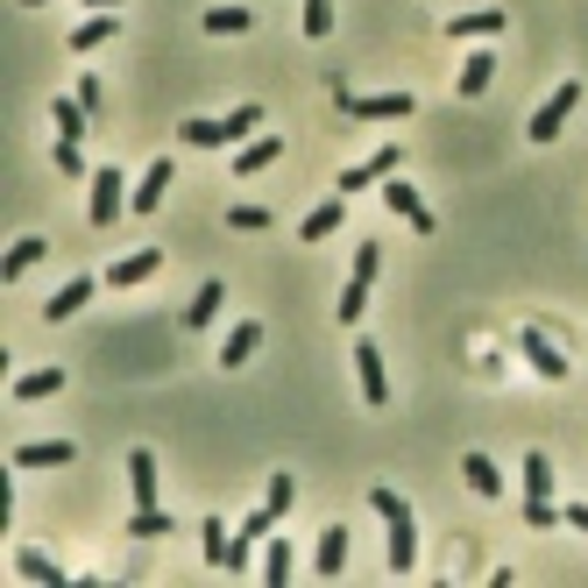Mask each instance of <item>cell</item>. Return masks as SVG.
<instances>
[{
	"mask_svg": "<svg viewBox=\"0 0 588 588\" xmlns=\"http://www.w3.org/2000/svg\"><path fill=\"white\" fill-rule=\"evenodd\" d=\"M369 510L383 518V561H390V575H412V567H418V524H412V504H404L390 482H376V489H369Z\"/></svg>",
	"mask_w": 588,
	"mask_h": 588,
	"instance_id": "obj_1",
	"label": "cell"
},
{
	"mask_svg": "<svg viewBox=\"0 0 588 588\" xmlns=\"http://www.w3.org/2000/svg\"><path fill=\"white\" fill-rule=\"evenodd\" d=\"M376 269H383V249H376V241H361L355 249V269H348V284H341V326H355L361 312H369V291H376Z\"/></svg>",
	"mask_w": 588,
	"mask_h": 588,
	"instance_id": "obj_2",
	"label": "cell"
},
{
	"mask_svg": "<svg viewBox=\"0 0 588 588\" xmlns=\"http://www.w3.org/2000/svg\"><path fill=\"white\" fill-rule=\"evenodd\" d=\"M85 185H93V206H85V214H93V228H114V220H120V214H128V206H135L128 177H120L114 163H100V171L85 177Z\"/></svg>",
	"mask_w": 588,
	"mask_h": 588,
	"instance_id": "obj_3",
	"label": "cell"
},
{
	"mask_svg": "<svg viewBox=\"0 0 588 588\" xmlns=\"http://www.w3.org/2000/svg\"><path fill=\"white\" fill-rule=\"evenodd\" d=\"M334 107L348 120H404L412 114V93H348V85L334 79Z\"/></svg>",
	"mask_w": 588,
	"mask_h": 588,
	"instance_id": "obj_4",
	"label": "cell"
},
{
	"mask_svg": "<svg viewBox=\"0 0 588 588\" xmlns=\"http://www.w3.org/2000/svg\"><path fill=\"white\" fill-rule=\"evenodd\" d=\"M575 107H581V79H561V85H553V100L532 114V128H524V135H532V142H561V128H567V114H575Z\"/></svg>",
	"mask_w": 588,
	"mask_h": 588,
	"instance_id": "obj_5",
	"label": "cell"
},
{
	"mask_svg": "<svg viewBox=\"0 0 588 588\" xmlns=\"http://www.w3.org/2000/svg\"><path fill=\"white\" fill-rule=\"evenodd\" d=\"M397 157H404L397 142H376V149H369V157H361V163H348V171L334 177V192H361V185H383V177L397 171Z\"/></svg>",
	"mask_w": 588,
	"mask_h": 588,
	"instance_id": "obj_6",
	"label": "cell"
},
{
	"mask_svg": "<svg viewBox=\"0 0 588 588\" xmlns=\"http://www.w3.org/2000/svg\"><path fill=\"white\" fill-rule=\"evenodd\" d=\"M383 206H390V214H397V220H404V228H412V234H433V206H426V199H418V192H412V185H404V177H397V171H390V177H383Z\"/></svg>",
	"mask_w": 588,
	"mask_h": 588,
	"instance_id": "obj_7",
	"label": "cell"
},
{
	"mask_svg": "<svg viewBox=\"0 0 588 588\" xmlns=\"http://www.w3.org/2000/svg\"><path fill=\"white\" fill-rule=\"evenodd\" d=\"M510 28L504 8H475V14H447V43H496Z\"/></svg>",
	"mask_w": 588,
	"mask_h": 588,
	"instance_id": "obj_8",
	"label": "cell"
},
{
	"mask_svg": "<svg viewBox=\"0 0 588 588\" xmlns=\"http://www.w3.org/2000/svg\"><path fill=\"white\" fill-rule=\"evenodd\" d=\"M518 348H524V361H532V369L546 376V383H567V355L553 348V334H546V326H524V334H518Z\"/></svg>",
	"mask_w": 588,
	"mask_h": 588,
	"instance_id": "obj_9",
	"label": "cell"
},
{
	"mask_svg": "<svg viewBox=\"0 0 588 588\" xmlns=\"http://www.w3.org/2000/svg\"><path fill=\"white\" fill-rule=\"evenodd\" d=\"M128 496H135V510H163V482H157V454L149 447L128 454Z\"/></svg>",
	"mask_w": 588,
	"mask_h": 588,
	"instance_id": "obj_10",
	"label": "cell"
},
{
	"mask_svg": "<svg viewBox=\"0 0 588 588\" xmlns=\"http://www.w3.org/2000/svg\"><path fill=\"white\" fill-rule=\"evenodd\" d=\"M348 228V192H334V199H320L305 220H298V241H334Z\"/></svg>",
	"mask_w": 588,
	"mask_h": 588,
	"instance_id": "obj_11",
	"label": "cell"
},
{
	"mask_svg": "<svg viewBox=\"0 0 588 588\" xmlns=\"http://www.w3.org/2000/svg\"><path fill=\"white\" fill-rule=\"evenodd\" d=\"M65 461H71V440H22L8 454V469L28 475V469H65Z\"/></svg>",
	"mask_w": 588,
	"mask_h": 588,
	"instance_id": "obj_12",
	"label": "cell"
},
{
	"mask_svg": "<svg viewBox=\"0 0 588 588\" xmlns=\"http://www.w3.org/2000/svg\"><path fill=\"white\" fill-rule=\"evenodd\" d=\"M355 376H361V397L390 404V376H383V348L376 341H355Z\"/></svg>",
	"mask_w": 588,
	"mask_h": 588,
	"instance_id": "obj_13",
	"label": "cell"
},
{
	"mask_svg": "<svg viewBox=\"0 0 588 588\" xmlns=\"http://www.w3.org/2000/svg\"><path fill=\"white\" fill-rule=\"evenodd\" d=\"M93 291H100V277H71L65 284V291H50V298H43V320H71V312H85V305H93Z\"/></svg>",
	"mask_w": 588,
	"mask_h": 588,
	"instance_id": "obj_14",
	"label": "cell"
},
{
	"mask_svg": "<svg viewBox=\"0 0 588 588\" xmlns=\"http://www.w3.org/2000/svg\"><path fill=\"white\" fill-rule=\"evenodd\" d=\"M163 269V249H135V255H120V263L107 269V284L114 291H135V284H149Z\"/></svg>",
	"mask_w": 588,
	"mask_h": 588,
	"instance_id": "obj_15",
	"label": "cell"
},
{
	"mask_svg": "<svg viewBox=\"0 0 588 588\" xmlns=\"http://www.w3.org/2000/svg\"><path fill=\"white\" fill-rule=\"evenodd\" d=\"M277 157H284V135H255V142L234 149V177H263Z\"/></svg>",
	"mask_w": 588,
	"mask_h": 588,
	"instance_id": "obj_16",
	"label": "cell"
},
{
	"mask_svg": "<svg viewBox=\"0 0 588 588\" xmlns=\"http://www.w3.org/2000/svg\"><path fill=\"white\" fill-rule=\"evenodd\" d=\"M341 567H348V524H326V532H320V553H312V575L334 581Z\"/></svg>",
	"mask_w": 588,
	"mask_h": 588,
	"instance_id": "obj_17",
	"label": "cell"
},
{
	"mask_svg": "<svg viewBox=\"0 0 588 588\" xmlns=\"http://www.w3.org/2000/svg\"><path fill=\"white\" fill-rule=\"evenodd\" d=\"M171 157H157V163H149V171H142V185H135V206H128V214H157V206H163V192H171Z\"/></svg>",
	"mask_w": 588,
	"mask_h": 588,
	"instance_id": "obj_18",
	"label": "cell"
},
{
	"mask_svg": "<svg viewBox=\"0 0 588 588\" xmlns=\"http://www.w3.org/2000/svg\"><path fill=\"white\" fill-rule=\"evenodd\" d=\"M14 575H22V581H43V588H71V575L50 561V553H36V546H22V553H14Z\"/></svg>",
	"mask_w": 588,
	"mask_h": 588,
	"instance_id": "obj_19",
	"label": "cell"
},
{
	"mask_svg": "<svg viewBox=\"0 0 588 588\" xmlns=\"http://www.w3.org/2000/svg\"><path fill=\"white\" fill-rule=\"evenodd\" d=\"M43 255H50V241H43V234H22V241H14L8 255H0V284H14V277H22V269H36Z\"/></svg>",
	"mask_w": 588,
	"mask_h": 588,
	"instance_id": "obj_20",
	"label": "cell"
},
{
	"mask_svg": "<svg viewBox=\"0 0 588 588\" xmlns=\"http://www.w3.org/2000/svg\"><path fill=\"white\" fill-rule=\"evenodd\" d=\"M255 348H263V320H241L228 341H220V369H241V361H249Z\"/></svg>",
	"mask_w": 588,
	"mask_h": 588,
	"instance_id": "obj_21",
	"label": "cell"
},
{
	"mask_svg": "<svg viewBox=\"0 0 588 588\" xmlns=\"http://www.w3.org/2000/svg\"><path fill=\"white\" fill-rule=\"evenodd\" d=\"M489 79H496V57L489 50H482V43H475V50H469V65H461V100H482V93H489Z\"/></svg>",
	"mask_w": 588,
	"mask_h": 588,
	"instance_id": "obj_22",
	"label": "cell"
},
{
	"mask_svg": "<svg viewBox=\"0 0 588 588\" xmlns=\"http://www.w3.org/2000/svg\"><path fill=\"white\" fill-rule=\"evenodd\" d=\"M65 390V369H28V376H14V404H43V397H57Z\"/></svg>",
	"mask_w": 588,
	"mask_h": 588,
	"instance_id": "obj_23",
	"label": "cell"
},
{
	"mask_svg": "<svg viewBox=\"0 0 588 588\" xmlns=\"http://www.w3.org/2000/svg\"><path fill=\"white\" fill-rule=\"evenodd\" d=\"M220 305H228V284H199V291H192V305H185V326H214L220 320Z\"/></svg>",
	"mask_w": 588,
	"mask_h": 588,
	"instance_id": "obj_24",
	"label": "cell"
},
{
	"mask_svg": "<svg viewBox=\"0 0 588 588\" xmlns=\"http://www.w3.org/2000/svg\"><path fill=\"white\" fill-rule=\"evenodd\" d=\"M461 475H469L475 496H504V469H496L489 454H461Z\"/></svg>",
	"mask_w": 588,
	"mask_h": 588,
	"instance_id": "obj_25",
	"label": "cell"
},
{
	"mask_svg": "<svg viewBox=\"0 0 588 588\" xmlns=\"http://www.w3.org/2000/svg\"><path fill=\"white\" fill-rule=\"evenodd\" d=\"M114 28H120V22H114V8H93L79 28H71V50H100V43H107Z\"/></svg>",
	"mask_w": 588,
	"mask_h": 588,
	"instance_id": "obj_26",
	"label": "cell"
},
{
	"mask_svg": "<svg viewBox=\"0 0 588 588\" xmlns=\"http://www.w3.org/2000/svg\"><path fill=\"white\" fill-rule=\"evenodd\" d=\"M291 539H284V532H269L263 539V575H269V588H284V581H291Z\"/></svg>",
	"mask_w": 588,
	"mask_h": 588,
	"instance_id": "obj_27",
	"label": "cell"
},
{
	"mask_svg": "<svg viewBox=\"0 0 588 588\" xmlns=\"http://www.w3.org/2000/svg\"><path fill=\"white\" fill-rule=\"evenodd\" d=\"M50 120H57V135H65V142H79V135L93 128V114H85V100H79V93H71V100H57Z\"/></svg>",
	"mask_w": 588,
	"mask_h": 588,
	"instance_id": "obj_28",
	"label": "cell"
},
{
	"mask_svg": "<svg viewBox=\"0 0 588 588\" xmlns=\"http://www.w3.org/2000/svg\"><path fill=\"white\" fill-rule=\"evenodd\" d=\"M199 553H206L214 567H228V553H234V539H228V518H206V524H199Z\"/></svg>",
	"mask_w": 588,
	"mask_h": 588,
	"instance_id": "obj_29",
	"label": "cell"
},
{
	"mask_svg": "<svg viewBox=\"0 0 588 588\" xmlns=\"http://www.w3.org/2000/svg\"><path fill=\"white\" fill-rule=\"evenodd\" d=\"M524 496H553V482H561V475H553V461L546 454H539V447H532V454H524Z\"/></svg>",
	"mask_w": 588,
	"mask_h": 588,
	"instance_id": "obj_30",
	"label": "cell"
},
{
	"mask_svg": "<svg viewBox=\"0 0 588 588\" xmlns=\"http://www.w3.org/2000/svg\"><path fill=\"white\" fill-rule=\"evenodd\" d=\"M206 36H249V8H206Z\"/></svg>",
	"mask_w": 588,
	"mask_h": 588,
	"instance_id": "obj_31",
	"label": "cell"
},
{
	"mask_svg": "<svg viewBox=\"0 0 588 588\" xmlns=\"http://www.w3.org/2000/svg\"><path fill=\"white\" fill-rule=\"evenodd\" d=\"M177 142H185V149H228V128H220V120H185Z\"/></svg>",
	"mask_w": 588,
	"mask_h": 588,
	"instance_id": "obj_32",
	"label": "cell"
},
{
	"mask_svg": "<svg viewBox=\"0 0 588 588\" xmlns=\"http://www.w3.org/2000/svg\"><path fill=\"white\" fill-rule=\"evenodd\" d=\"M518 518L532 524V532H553V524H567V518H561V504H553V496H524V504H518Z\"/></svg>",
	"mask_w": 588,
	"mask_h": 588,
	"instance_id": "obj_33",
	"label": "cell"
},
{
	"mask_svg": "<svg viewBox=\"0 0 588 588\" xmlns=\"http://www.w3.org/2000/svg\"><path fill=\"white\" fill-rule=\"evenodd\" d=\"M220 128H228V149H234L241 135H255V128H263V107H255V100H249V107H234L228 120H220Z\"/></svg>",
	"mask_w": 588,
	"mask_h": 588,
	"instance_id": "obj_34",
	"label": "cell"
},
{
	"mask_svg": "<svg viewBox=\"0 0 588 588\" xmlns=\"http://www.w3.org/2000/svg\"><path fill=\"white\" fill-rule=\"evenodd\" d=\"M277 524H284V518H277V510H269V504H263V510H249V518H241V524H234V532H241V539H255V546H263V539H269V532H277Z\"/></svg>",
	"mask_w": 588,
	"mask_h": 588,
	"instance_id": "obj_35",
	"label": "cell"
},
{
	"mask_svg": "<svg viewBox=\"0 0 588 588\" xmlns=\"http://www.w3.org/2000/svg\"><path fill=\"white\" fill-rule=\"evenodd\" d=\"M57 171H65V177H93V163H85L79 142H65V135H57Z\"/></svg>",
	"mask_w": 588,
	"mask_h": 588,
	"instance_id": "obj_36",
	"label": "cell"
},
{
	"mask_svg": "<svg viewBox=\"0 0 588 588\" xmlns=\"http://www.w3.org/2000/svg\"><path fill=\"white\" fill-rule=\"evenodd\" d=\"M128 532L135 539H157V532H171V518H163V510H128Z\"/></svg>",
	"mask_w": 588,
	"mask_h": 588,
	"instance_id": "obj_37",
	"label": "cell"
},
{
	"mask_svg": "<svg viewBox=\"0 0 588 588\" xmlns=\"http://www.w3.org/2000/svg\"><path fill=\"white\" fill-rule=\"evenodd\" d=\"M305 36H326V28H334V0H305Z\"/></svg>",
	"mask_w": 588,
	"mask_h": 588,
	"instance_id": "obj_38",
	"label": "cell"
},
{
	"mask_svg": "<svg viewBox=\"0 0 588 588\" xmlns=\"http://www.w3.org/2000/svg\"><path fill=\"white\" fill-rule=\"evenodd\" d=\"M263 504H269V510H277V518H284V510L298 504V482H291V475H269V496H263Z\"/></svg>",
	"mask_w": 588,
	"mask_h": 588,
	"instance_id": "obj_39",
	"label": "cell"
},
{
	"mask_svg": "<svg viewBox=\"0 0 588 588\" xmlns=\"http://www.w3.org/2000/svg\"><path fill=\"white\" fill-rule=\"evenodd\" d=\"M228 228H241V234H263V228H269V206H234V214H228Z\"/></svg>",
	"mask_w": 588,
	"mask_h": 588,
	"instance_id": "obj_40",
	"label": "cell"
},
{
	"mask_svg": "<svg viewBox=\"0 0 588 588\" xmlns=\"http://www.w3.org/2000/svg\"><path fill=\"white\" fill-rule=\"evenodd\" d=\"M79 100H85V114H93V120H100V114H107V85H100V79H93V71H85V79H79Z\"/></svg>",
	"mask_w": 588,
	"mask_h": 588,
	"instance_id": "obj_41",
	"label": "cell"
},
{
	"mask_svg": "<svg viewBox=\"0 0 588 588\" xmlns=\"http://www.w3.org/2000/svg\"><path fill=\"white\" fill-rule=\"evenodd\" d=\"M561 518H567V532H588V504H561Z\"/></svg>",
	"mask_w": 588,
	"mask_h": 588,
	"instance_id": "obj_42",
	"label": "cell"
},
{
	"mask_svg": "<svg viewBox=\"0 0 588 588\" xmlns=\"http://www.w3.org/2000/svg\"><path fill=\"white\" fill-rule=\"evenodd\" d=\"M85 8H120V0H85Z\"/></svg>",
	"mask_w": 588,
	"mask_h": 588,
	"instance_id": "obj_43",
	"label": "cell"
},
{
	"mask_svg": "<svg viewBox=\"0 0 588 588\" xmlns=\"http://www.w3.org/2000/svg\"><path fill=\"white\" fill-rule=\"evenodd\" d=\"M22 8H50V0H22Z\"/></svg>",
	"mask_w": 588,
	"mask_h": 588,
	"instance_id": "obj_44",
	"label": "cell"
}]
</instances>
